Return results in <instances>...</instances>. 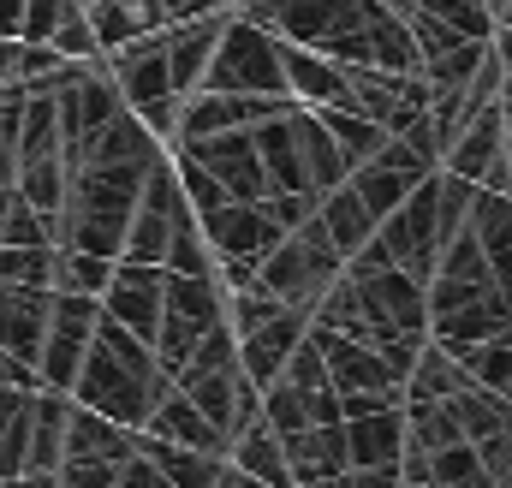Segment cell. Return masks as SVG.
<instances>
[{
  "label": "cell",
  "instance_id": "277c9868",
  "mask_svg": "<svg viewBox=\"0 0 512 488\" xmlns=\"http://www.w3.org/2000/svg\"><path fill=\"white\" fill-rule=\"evenodd\" d=\"M102 72L114 78L120 102H126L161 143L179 137V108H185V96L173 90L167 36H161V30H155V36H137V42H126V48H108V54H102Z\"/></svg>",
  "mask_w": 512,
  "mask_h": 488
},
{
  "label": "cell",
  "instance_id": "836d02e7",
  "mask_svg": "<svg viewBox=\"0 0 512 488\" xmlns=\"http://www.w3.org/2000/svg\"><path fill=\"white\" fill-rule=\"evenodd\" d=\"M453 358L465 364V375H471L477 387H489V393H507V399H512V334L477 340V346H459Z\"/></svg>",
  "mask_w": 512,
  "mask_h": 488
},
{
  "label": "cell",
  "instance_id": "f546056e",
  "mask_svg": "<svg viewBox=\"0 0 512 488\" xmlns=\"http://www.w3.org/2000/svg\"><path fill=\"white\" fill-rule=\"evenodd\" d=\"M316 215H322V227H328V239L340 244V256H346V262H352V256H358V250H364L370 239H376V227H382V221L370 215V203H364V197L352 191V179H346L340 191H328Z\"/></svg>",
  "mask_w": 512,
  "mask_h": 488
},
{
  "label": "cell",
  "instance_id": "7a4b0ae2",
  "mask_svg": "<svg viewBox=\"0 0 512 488\" xmlns=\"http://www.w3.org/2000/svg\"><path fill=\"white\" fill-rule=\"evenodd\" d=\"M495 334H512V286L489 268V256L477 250L471 221H465V233L441 250L429 274V340L459 352Z\"/></svg>",
  "mask_w": 512,
  "mask_h": 488
},
{
  "label": "cell",
  "instance_id": "83f0119b",
  "mask_svg": "<svg viewBox=\"0 0 512 488\" xmlns=\"http://www.w3.org/2000/svg\"><path fill=\"white\" fill-rule=\"evenodd\" d=\"M137 453H143V459H155V471H161L173 488H215L221 477H227V459H215V453H197V447L155 441V435H143V429H137Z\"/></svg>",
  "mask_w": 512,
  "mask_h": 488
},
{
  "label": "cell",
  "instance_id": "ee69618b",
  "mask_svg": "<svg viewBox=\"0 0 512 488\" xmlns=\"http://www.w3.org/2000/svg\"><path fill=\"white\" fill-rule=\"evenodd\" d=\"M489 42H495V54H501V66H512V0L501 6V12H495V36H489Z\"/></svg>",
  "mask_w": 512,
  "mask_h": 488
},
{
  "label": "cell",
  "instance_id": "d590c367",
  "mask_svg": "<svg viewBox=\"0 0 512 488\" xmlns=\"http://www.w3.org/2000/svg\"><path fill=\"white\" fill-rule=\"evenodd\" d=\"M161 268L167 274H221V262H215V250H209V233H203V221L191 215L173 244H167V256H161Z\"/></svg>",
  "mask_w": 512,
  "mask_h": 488
},
{
  "label": "cell",
  "instance_id": "e575fe53",
  "mask_svg": "<svg viewBox=\"0 0 512 488\" xmlns=\"http://www.w3.org/2000/svg\"><path fill=\"white\" fill-rule=\"evenodd\" d=\"M108 274H114V262H108V256H90V250H60V244H54V292H84V298H102V292H108Z\"/></svg>",
  "mask_w": 512,
  "mask_h": 488
},
{
  "label": "cell",
  "instance_id": "d4e9b609",
  "mask_svg": "<svg viewBox=\"0 0 512 488\" xmlns=\"http://www.w3.org/2000/svg\"><path fill=\"white\" fill-rule=\"evenodd\" d=\"M286 465H292V483H322V477H340L352 471V447H346V423H316V429H298L286 435Z\"/></svg>",
  "mask_w": 512,
  "mask_h": 488
},
{
  "label": "cell",
  "instance_id": "7402d4cb",
  "mask_svg": "<svg viewBox=\"0 0 512 488\" xmlns=\"http://www.w3.org/2000/svg\"><path fill=\"white\" fill-rule=\"evenodd\" d=\"M304 334H310V316L304 310H280V316H268L262 328H251L245 340H239V364H245V375H251L256 387H268L280 369H286V358L304 346Z\"/></svg>",
  "mask_w": 512,
  "mask_h": 488
},
{
  "label": "cell",
  "instance_id": "2e32d148",
  "mask_svg": "<svg viewBox=\"0 0 512 488\" xmlns=\"http://www.w3.org/2000/svg\"><path fill=\"white\" fill-rule=\"evenodd\" d=\"M429 173H435V161H429V155H417L405 137H387L382 155H370L364 167H352V191L370 203V215H376V221H387V215H393V209H399L423 179H429Z\"/></svg>",
  "mask_w": 512,
  "mask_h": 488
},
{
  "label": "cell",
  "instance_id": "7c38bea8",
  "mask_svg": "<svg viewBox=\"0 0 512 488\" xmlns=\"http://www.w3.org/2000/svg\"><path fill=\"white\" fill-rule=\"evenodd\" d=\"M167 155H191L197 167H209L221 179V191L233 203H262L268 197V167L256 155V131H215V137H179Z\"/></svg>",
  "mask_w": 512,
  "mask_h": 488
},
{
  "label": "cell",
  "instance_id": "f907efd6",
  "mask_svg": "<svg viewBox=\"0 0 512 488\" xmlns=\"http://www.w3.org/2000/svg\"><path fill=\"white\" fill-rule=\"evenodd\" d=\"M501 6H507V0H489V12H501Z\"/></svg>",
  "mask_w": 512,
  "mask_h": 488
},
{
  "label": "cell",
  "instance_id": "74e56055",
  "mask_svg": "<svg viewBox=\"0 0 512 488\" xmlns=\"http://www.w3.org/2000/svg\"><path fill=\"white\" fill-rule=\"evenodd\" d=\"M84 0H24V30L18 42H54V30L78 12Z\"/></svg>",
  "mask_w": 512,
  "mask_h": 488
},
{
  "label": "cell",
  "instance_id": "3957f363",
  "mask_svg": "<svg viewBox=\"0 0 512 488\" xmlns=\"http://www.w3.org/2000/svg\"><path fill=\"white\" fill-rule=\"evenodd\" d=\"M167 387H173V375L161 369L155 346L137 340L131 328H120L114 316H102L96 340H90V358H84L78 381H72V399L102 411V417H114V423H126V429H143Z\"/></svg>",
  "mask_w": 512,
  "mask_h": 488
},
{
  "label": "cell",
  "instance_id": "60d3db41",
  "mask_svg": "<svg viewBox=\"0 0 512 488\" xmlns=\"http://www.w3.org/2000/svg\"><path fill=\"white\" fill-rule=\"evenodd\" d=\"M120 465H60V488H114Z\"/></svg>",
  "mask_w": 512,
  "mask_h": 488
},
{
  "label": "cell",
  "instance_id": "8992f818",
  "mask_svg": "<svg viewBox=\"0 0 512 488\" xmlns=\"http://www.w3.org/2000/svg\"><path fill=\"white\" fill-rule=\"evenodd\" d=\"M203 90H227V96H292V90H286L280 36L262 30L245 12H233L227 30H221V42H215L209 72H203Z\"/></svg>",
  "mask_w": 512,
  "mask_h": 488
},
{
  "label": "cell",
  "instance_id": "44dd1931",
  "mask_svg": "<svg viewBox=\"0 0 512 488\" xmlns=\"http://www.w3.org/2000/svg\"><path fill=\"white\" fill-rule=\"evenodd\" d=\"M143 435L173 441V447H197V453H215V459H233V441H227V435L197 411V399H185L179 387H167V393L155 399V411H149Z\"/></svg>",
  "mask_w": 512,
  "mask_h": 488
},
{
  "label": "cell",
  "instance_id": "7dc6e473",
  "mask_svg": "<svg viewBox=\"0 0 512 488\" xmlns=\"http://www.w3.org/2000/svg\"><path fill=\"white\" fill-rule=\"evenodd\" d=\"M18 84V42H0V90Z\"/></svg>",
  "mask_w": 512,
  "mask_h": 488
},
{
  "label": "cell",
  "instance_id": "1f68e13d",
  "mask_svg": "<svg viewBox=\"0 0 512 488\" xmlns=\"http://www.w3.org/2000/svg\"><path fill=\"white\" fill-rule=\"evenodd\" d=\"M316 114H322L328 131H334V143H340V155H346L352 167H364L370 155H382L387 137H393V131H382L370 114H358V108H316Z\"/></svg>",
  "mask_w": 512,
  "mask_h": 488
},
{
  "label": "cell",
  "instance_id": "8d00e7d4",
  "mask_svg": "<svg viewBox=\"0 0 512 488\" xmlns=\"http://www.w3.org/2000/svg\"><path fill=\"white\" fill-rule=\"evenodd\" d=\"M0 280L54 292V244H0Z\"/></svg>",
  "mask_w": 512,
  "mask_h": 488
},
{
  "label": "cell",
  "instance_id": "e0dca14e",
  "mask_svg": "<svg viewBox=\"0 0 512 488\" xmlns=\"http://www.w3.org/2000/svg\"><path fill=\"white\" fill-rule=\"evenodd\" d=\"M256 155L268 167V197H316L310 167H304V125H298V102L280 108L274 120L256 125ZM322 203V197H316Z\"/></svg>",
  "mask_w": 512,
  "mask_h": 488
},
{
  "label": "cell",
  "instance_id": "d6986e66",
  "mask_svg": "<svg viewBox=\"0 0 512 488\" xmlns=\"http://www.w3.org/2000/svg\"><path fill=\"white\" fill-rule=\"evenodd\" d=\"M233 12H203V18H185V24H167V72H173V90L179 96H197L203 90V72L215 60V42L227 30Z\"/></svg>",
  "mask_w": 512,
  "mask_h": 488
},
{
  "label": "cell",
  "instance_id": "6da1fadb",
  "mask_svg": "<svg viewBox=\"0 0 512 488\" xmlns=\"http://www.w3.org/2000/svg\"><path fill=\"white\" fill-rule=\"evenodd\" d=\"M245 18L274 30L280 42L316 48L340 66H382V72H423L411 24L382 0H245Z\"/></svg>",
  "mask_w": 512,
  "mask_h": 488
},
{
  "label": "cell",
  "instance_id": "d6a6232c",
  "mask_svg": "<svg viewBox=\"0 0 512 488\" xmlns=\"http://www.w3.org/2000/svg\"><path fill=\"white\" fill-rule=\"evenodd\" d=\"M411 453H417V447H411ZM423 459H429V483H435V488H495L489 465L477 459V447H471V441L435 447V453H423Z\"/></svg>",
  "mask_w": 512,
  "mask_h": 488
},
{
  "label": "cell",
  "instance_id": "ffe728a7",
  "mask_svg": "<svg viewBox=\"0 0 512 488\" xmlns=\"http://www.w3.org/2000/svg\"><path fill=\"white\" fill-rule=\"evenodd\" d=\"M137 453V429L90 411L72 399V417H66V459L60 465H126Z\"/></svg>",
  "mask_w": 512,
  "mask_h": 488
},
{
  "label": "cell",
  "instance_id": "681fc988",
  "mask_svg": "<svg viewBox=\"0 0 512 488\" xmlns=\"http://www.w3.org/2000/svg\"><path fill=\"white\" fill-rule=\"evenodd\" d=\"M507 155H512V114H507Z\"/></svg>",
  "mask_w": 512,
  "mask_h": 488
},
{
  "label": "cell",
  "instance_id": "c3c4849f",
  "mask_svg": "<svg viewBox=\"0 0 512 488\" xmlns=\"http://www.w3.org/2000/svg\"><path fill=\"white\" fill-rule=\"evenodd\" d=\"M239 488H268V483H256V477H245V471H239Z\"/></svg>",
  "mask_w": 512,
  "mask_h": 488
},
{
  "label": "cell",
  "instance_id": "ba28073f",
  "mask_svg": "<svg viewBox=\"0 0 512 488\" xmlns=\"http://www.w3.org/2000/svg\"><path fill=\"white\" fill-rule=\"evenodd\" d=\"M310 340H316L322 364H328V375H334V393H340V411H346V417L405 405V381L393 375V364H387L370 340H352V334L322 328V322H310Z\"/></svg>",
  "mask_w": 512,
  "mask_h": 488
},
{
  "label": "cell",
  "instance_id": "4fadbf2b",
  "mask_svg": "<svg viewBox=\"0 0 512 488\" xmlns=\"http://www.w3.org/2000/svg\"><path fill=\"white\" fill-rule=\"evenodd\" d=\"M197 221H203V233H209L215 262H251V268H262L268 250L292 233V227L274 215L268 197H262V203H221V209H209V215H197Z\"/></svg>",
  "mask_w": 512,
  "mask_h": 488
},
{
  "label": "cell",
  "instance_id": "4dcf8cb0",
  "mask_svg": "<svg viewBox=\"0 0 512 488\" xmlns=\"http://www.w3.org/2000/svg\"><path fill=\"white\" fill-rule=\"evenodd\" d=\"M471 387V375H465V364L447 352V346H423L417 352V364H411V375H405V405H423V399H459Z\"/></svg>",
  "mask_w": 512,
  "mask_h": 488
},
{
  "label": "cell",
  "instance_id": "b9f144b4",
  "mask_svg": "<svg viewBox=\"0 0 512 488\" xmlns=\"http://www.w3.org/2000/svg\"><path fill=\"white\" fill-rule=\"evenodd\" d=\"M0 381H12V387H42V375L24 364V358H12L6 346H0Z\"/></svg>",
  "mask_w": 512,
  "mask_h": 488
},
{
  "label": "cell",
  "instance_id": "ac0fdd59",
  "mask_svg": "<svg viewBox=\"0 0 512 488\" xmlns=\"http://www.w3.org/2000/svg\"><path fill=\"white\" fill-rule=\"evenodd\" d=\"M48 316H54V292L48 286H12V280H0V346L12 358H24L30 369L42 358Z\"/></svg>",
  "mask_w": 512,
  "mask_h": 488
},
{
  "label": "cell",
  "instance_id": "30bf717a",
  "mask_svg": "<svg viewBox=\"0 0 512 488\" xmlns=\"http://www.w3.org/2000/svg\"><path fill=\"white\" fill-rule=\"evenodd\" d=\"M191 215H197V209L185 203V185H179V173H173V155H161V161L149 167V179H143V197H137V215H131V227H126L120 262H161L167 244H173V233H179Z\"/></svg>",
  "mask_w": 512,
  "mask_h": 488
},
{
  "label": "cell",
  "instance_id": "f35d334b",
  "mask_svg": "<svg viewBox=\"0 0 512 488\" xmlns=\"http://www.w3.org/2000/svg\"><path fill=\"white\" fill-rule=\"evenodd\" d=\"M60 60H102V42H96V30H90V12L78 6L60 30H54V42H48Z\"/></svg>",
  "mask_w": 512,
  "mask_h": 488
},
{
  "label": "cell",
  "instance_id": "8fae6325",
  "mask_svg": "<svg viewBox=\"0 0 512 488\" xmlns=\"http://www.w3.org/2000/svg\"><path fill=\"white\" fill-rule=\"evenodd\" d=\"M96 322H102V298H84V292H54L48 340H42V358H36L42 387H54V393H72L78 369H84V358H90Z\"/></svg>",
  "mask_w": 512,
  "mask_h": 488
},
{
  "label": "cell",
  "instance_id": "603a6c76",
  "mask_svg": "<svg viewBox=\"0 0 512 488\" xmlns=\"http://www.w3.org/2000/svg\"><path fill=\"white\" fill-rule=\"evenodd\" d=\"M280 54H286V90H292V102H304V108H352L340 60H328L316 48H298V42H280Z\"/></svg>",
  "mask_w": 512,
  "mask_h": 488
},
{
  "label": "cell",
  "instance_id": "cb8c5ba5",
  "mask_svg": "<svg viewBox=\"0 0 512 488\" xmlns=\"http://www.w3.org/2000/svg\"><path fill=\"white\" fill-rule=\"evenodd\" d=\"M346 447H352L358 471H399V459H405V405L346 417Z\"/></svg>",
  "mask_w": 512,
  "mask_h": 488
},
{
  "label": "cell",
  "instance_id": "5bb4252c",
  "mask_svg": "<svg viewBox=\"0 0 512 488\" xmlns=\"http://www.w3.org/2000/svg\"><path fill=\"white\" fill-rule=\"evenodd\" d=\"M441 167H447V173H459V179H471V185H483V191H512L507 108H501V102L477 108V114H471V125H465V131L447 143Z\"/></svg>",
  "mask_w": 512,
  "mask_h": 488
},
{
  "label": "cell",
  "instance_id": "484cf974",
  "mask_svg": "<svg viewBox=\"0 0 512 488\" xmlns=\"http://www.w3.org/2000/svg\"><path fill=\"white\" fill-rule=\"evenodd\" d=\"M84 12H90V30H96L102 54H108V48H126V42H137V36L167 30L161 0H90Z\"/></svg>",
  "mask_w": 512,
  "mask_h": 488
},
{
  "label": "cell",
  "instance_id": "ab89813d",
  "mask_svg": "<svg viewBox=\"0 0 512 488\" xmlns=\"http://www.w3.org/2000/svg\"><path fill=\"white\" fill-rule=\"evenodd\" d=\"M114 488H173L161 471H155V459H143V453H131L126 465H120V477H114Z\"/></svg>",
  "mask_w": 512,
  "mask_h": 488
},
{
  "label": "cell",
  "instance_id": "7bdbcfd3",
  "mask_svg": "<svg viewBox=\"0 0 512 488\" xmlns=\"http://www.w3.org/2000/svg\"><path fill=\"white\" fill-rule=\"evenodd\" d=\"M346 488H405V477H399V471H358V465H352V471H346Z\"/></svg>",
  "mask_w": 512,
  "mask_h": 488
},
{
  "label": "cell",
  "instance_id": "4316f807",
  "mask_svg": "<svg viewBox=\"0 0 512 488\" xmlns=\"http://www.w3.org/2000/svg\"><path fill=\"white\" fill-rule=\"evenodd\" d=\"M471 239H477V250L489 256V268L512 286V191H483V185H477Z\"/></svg>",
  "mask_w": 512,
  "mask_h": 488
},
{
  "label": "cell",
  "instance_id": "5b68a950",
  "mask_svg": "<svg viewBox=\"0 0 512 488\" xmlns=\"http://www.w3.org/2000/svg\"><path fill=\"white\" fill-rule=\"evenodd\" d=\"M340 274H346V256H340V244L328 239L322 215H310L304 227H292L286 239L268 250V262H262V286H268L280 304L304 310V316L328 298V286H334Z\"/></svg>",
  "mask_w": 512,
  "mask_h": 488
},
{
  "label": "cell",
  "instance_id": "bcb514c9",
  "mask_svg": "<svg viewBox=\"0 0 512 488\" xmlns=\"http://www.w3.org/2000/svg\"><path fill=\"white\" fill-rule=\"evenodd\" d=\"M0 488H60V471H18V477H6Z\"/></svg>",
  "mask_w": 512,
  "mask_h": 488
},
{
  "label": "cell",
  "instance_id": "f6af8a7d",
  "mask_svg": "<svg viewBox=\"0 0 512 488\" xmlns=\"http://www.w3.org/2000/svg\"><path fill=\"white\" fill-rule=\"evenodd\" d=\"M24 30V0H0V42H18Z\"/></svg>",
  "mask_w": 512,
  "mask_h": 488
},
{
  "label": "cell",
  "instance_id": "9c48e42d",
  "mask_svg": "<svg viewBox=\"0 0 512 488\" xmlns=\"http://www.w3.org/2000/svg\"><path fill=\"white\" fill-rule=\"evenodd\" d=\"M227 322V286L221 274H167V304H161V334H155V358L167 375H179L185 358L203 346L209 328Z\"/></svg>",
  "mask_w": 512,
  "mask_h": 488
},
{
  "label": "cell",
  "instance_id": "9a60e30c",
  "mask_svg": "<svg viewBox=\"0 0 512 488\" xmlns=\"http://www.w3.org/2000/svg\"><path fill=\"white\" fill-rule=\"evenodd\" d=\"M161 304H167V268L161 262H114L108 292H102V316H114L137 340L155 346L161 334Z\"/></svg>",
  "mask_w": 512,
  "mask_h": 488
},
{
  "label": "cell",
  "instance_id": "52a82bcc",
  "mask_svg": "<svg viewBox=\"0 0 512 488\" xmlns=\"http://www.w3.org/2000/svg\"><path fill=\"white\" fill-rule=\"evenodd\" d=\"M262 417L274 423V435H298V429H316V423H346L340 411V393H334V375L322 364L316 340L304 334V346L286 358V369L262 387Z\"/></svg>",
  "mask_w": 512,
  "mask_h": 488
},
{
  "label": "cell",
  "instance_id": "f1b7e54d",
  "mask_svg": "<svg viewBox=\"0 0 512 488\" xmlns=\"http://www.w3.org/2000/svg\"><path fill=\"white\" fill-rule=\"evenodd\" d=\"M233 471H245V477H256L268 488H298L292 483V465H286V441L274 435L268 417H256L251 429L233 441Z\"/></svg>",
  "mask_w": 512,
  "mask_h": 488
}]
</instances>
